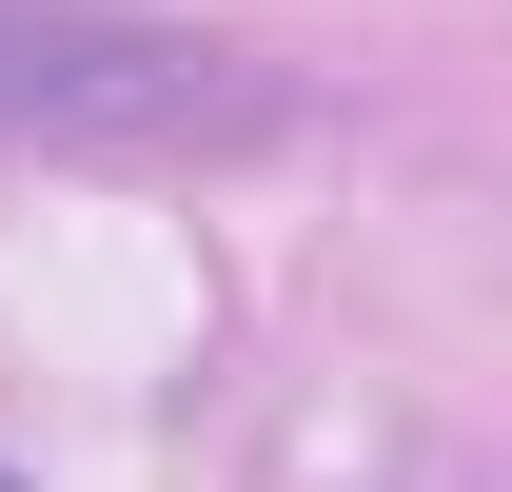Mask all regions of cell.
<instances>
[{"label": "cell", "mask_w": 512, "mask_h": 492, "mask_svg": "<svg viewBox=\"0 0 512 492\" xmlns=\"http://www.w3.org/2000/svg\"><path fill=\"white\" fill-rule=\"evenodd\" d=\"M0 119L79 158H197V138H276V79L138 0H0Z\"/></svg>", "instance_id": "cell-1"}]
</instances>
